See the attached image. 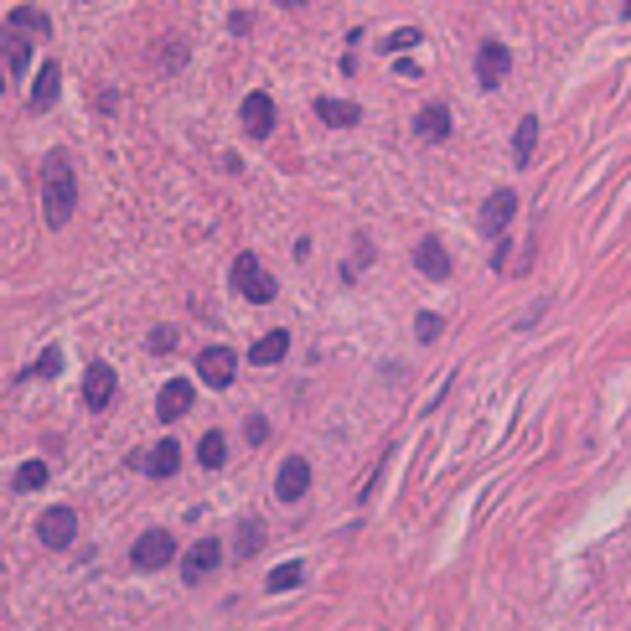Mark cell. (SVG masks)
<instances>
[{
	"mask_svg": "<svg viewBox=\"0 0 631 631\" xmlns=\"http://www.w3.org/2000/svg\"><path fill=\"white\" fill-rule=\"evenodd\" d=\"M73 207H78V182H73L68 150H47V161H42V218H47V228H68Z\"/></svg>",
	"mask_w": 631,
	"mask_h": 631,
	"instance_id": "1",
	"label": "cell"
},
{
	"mask_svg": "<svg viewBox=\"0 0 631 631\" xmlns=\"http://www.w3.org/2000/svg\"><path fill=\"white\" fill-rule=\"evenodd\" d=\"M233 290L244 295V300H254V306H269V300L280 295L275 275L264 269V259H259V254H238V259H233Z\"/></svg>",
	"mask_w": 631,
	"mask_h": 631,
	"instance_id": "2",
	"label": "cell"
},
{
	"mask_svg": "<svg viewBox=\"0 0 631 631\" xmlns=\"http://www.w3.org/2000/svg\"><path fill=\"white\" fill-rule=\"evenodd\" d=\"M218 569H223V544H218V538H202V544H192V549L182 554V580H187V585L213 580Z\"/></svg>",
	"mask_w": 631,
	"mask_h": 631,
	"instance_id": "3",
	"label": "cell"
},
{
	"mask_svg": "<svg viewBox=\"0 0 631 631\" xmlns=\"http://www.w3.org/2000/svg\"><path fill=\"white\" fill-rule=\"evenodd\" d=\"M130 559H135V569H166V564L176 559V538H171L166 528H150V533L135 538Z\"/></svg>",
	"mask_w": 631,
	"mask_h": 631,
	"instance_id": "4",
	"label": "cell"
},
{
	"mask_svg": "<svg viewBox=\"0 0 631 631\" xmlns=\"http://www.w3.org/2000/svg\"><path fill=\"white\" fill-rule=\"evenodd\" d=\"M73 533H78V513H73V507H47L42 523H37L42 549H68V544H73Z\"/></svg>",
	"mask_w": 631,
	"mask_h": 631,
	"instance_id": "5",
	"label": "cell"
},
{
	"mask_svg": "<svg viewBox=\"0 0 631 631\" xmlns=\"http://www.w3.org/2000/svg\"><path fill=\"white\" fill-rule=\"evenodd\" d=\"M197 373H202V383H207V388H228V383H233V373H238L233 347H202Z\"/></svg>",
	"mask_w": 631,
	"mask_h": 631,
	"instance_id": "6",
	"label": "cell"
},
{
	"mask_svg": "<svg viewBox=\"0 0 631 631\" xmlns=\"http://www.w3.org/2000/svg\"><path fill=\"white\" fill-rule=\"evenodd\" d=\"M513 213H518V192L513 187H497L487 202H482V218H476V223H482V233H502L507 223H513Z\"/></svg>",
	"mask_w": 631,
	"mask_h": 631,
	"instance_id": "7",
	"label": "cell"
},
{
	"mask_svg": "<svg viewBox=\"0 0 631 631\" xmlns=\"http://www.w3.org/2000/svg\"><path fill=\"white\" fill-rule=\"evenodd\" d=\"M507 68H513V52H507L502 42H482V52H476V83L497 88L507 78Z\"/></svg>",
	"mask_w": 631,
	"mask_h": 631,
	"instance_id": "8",
	"label": "cell"
},
{
	"mask_svg": "<svg viewBox=\"0 0 631 631\" xmlns=\"http://www.w3.org/2000/svg\"><path fill=\"white\" fill-rule=\"evenodd\" d=\"M311 492V466L300 461V456H290L285 466H280V476H275V497L280 502H300Z\"/></svg>",
	"mask_w": 631,
	"mask_h": 631,
	"instance_id": "9",
	"label": "cell"
},
{
	"mask_svg": "<svg viewBox=\"0 0 631 631\" xmlns=\"http://www.w3.org/2000/svg\"><path fill=\"white\" fill-rule=\"evenodd\" d=\"M192 399H197V388H192L187 378H171V383L161 388V399H156V414H161V425H171V419H182V414L192 409Z\"/></svg>",
	"mask_w": 631,
	"mask_h": 631,
	"instance_id": "10",
	"label": "cell"
},
{
	"mask_svg": "<svg viewBox=\"0 0 631 631\" xmlns=\"http://www.w3.org/2000/svg\"><path fill=\"white\" fill-rule=\"evenodd\" d=\"M244 130H249L254 140H269V135H275V99H269V94H249V99H244Z\"/></svg>",
	"mask_w": 631,
	"mask_h": 631,
	"instance_id": "11",
	"label": "cell"
},
{
	"mask_svg": "<svg viewBox=\"0 0 631 631\" xmlns=\"http://www.w3.org/2000/svg\"><path fill=\"white\" fill-rule=\"evenodd\" d=\"M109 399H114V368L94 363V368L83 373V404L88 409H109Z\"/></svg>",
	"mask_w": 631,
	"mask_h": 631,
	"instance_id": "12",
	"label": "cell"
},
{
	"mask_svg": "<svg viewBox=\"0 0 631 631\" xmlns=\"http://www.w3.org/2000/svg\"><path fill=\"white\" fill-rule=\"evenodd\" d=\"M176 466H182V445L176 440H156L150 450H140V471L145 476H171Z\"/></svg>",
	"mask_w": 631,
	"mask_h": 631,
	"instance_id": "13",
	"label": "cell"
},
{
	"mask_svg": "<svg viewBox=\"0 0 631 631\" xmlns=\"http://www.w3.org/2000/svg\"><path fill=\"white\" fill-rule=\"evenodd\" d=\"M414 269H419V275H430V280H450V254H445L440 238H419Z\"/></svg>",
	"mask_w": 631,
	"mask_h": 631,
	"instance_id": "14",
	"label": "cell"
},
{
	"mask_svg": "<svg viewBox=\"0 0 631 631\" xmlns=\"http://www.w3.org/2000/svg\"><path fill=\"white\" fill-rule=\"evenodd\" d=\"M414 135H419V140H435V145H440V140L450 135V109H445V104H425V109L414 114Z\"/></svg>",
	"mask_w": 631,
	"mask_h": 631,
	"instance_id": "15",
	"label": "cell"
},
{
	"mask_svg": "<svg viewBox=\"0 0 631 631\" xmlns=\"http://www.w3.org/2000/svg\"><path fill=\"white\" fill-rule=\"evenodd\" d=\"M57 94H63V68H57V63H42V73H37V83H32V109H37V114L52 109Z\"/></svg>",
	"mask_w": 631,
	"mask_h": 631,
	"instance_id": "16",
	"label": "cell"
},
{
	"mask_svg": "<svg viewBox=\"0 0 631 631\" xmlns=\"http://www.w3.org/2000/svg\"><path fill=\"white\" fill-rule=\"evenodd\" d=\"M285 352H290V332H264V337L249 347V363H254V368H275Z\"/></svg>",
	"mask_w": 631,
	"mask_h": 631,
	"instance_id": "17",
	"label": "cell"
},
{
	"mask_svg": "<svg viewBox=\"0 0 631 631\" xmlns=\"http://www.w3.org/2000/svg\"><path fill=\"white\" fill-rule=\"evenodd\" d=\"M6 26H16V32H26V37H47V32H52L47 11H37V6H16V11L6 16Z\"/></svg>",
	"mask_w": 631,
	"mask_h": 631,
	"instance_id": "18",
	"label": "cell"
},
{
	"mask_svg": "<svg viewBox=\"0 0 631 631\" xmlns=\"http://www.w3.org/2000/svg\"><path fill=\"white\" fill-rule=\"evenodd\" d=\"M316 114L326 119V125H342V130L363 119V109H357V104H347V99H321V104H316Z\"/></svg>",
	"mask_w": 631,
	"mask_h": 631,
	"instance_id": "19",
	"label": "cell"
},
{
	"mask_svg": "<svg viewBox=\"0 0 631 631\" xmlns=\"http://www.w3.org/2000/svg\"><path fill=\"white\" fill-rule=\"evenodd\" d=\"M32 42H37V37H26V32H16V26H6V57H11L16 73L32 63Z\"/></svg>",
	"mask_w": 631,
	"mask_h": 631,
	"instance_id": "20",
	"label": "cell"
},
{
	"mask_svg": "<svg viewBox=\"0 0 631 631\" xmlns=\"http://www.w3.org/2000/svg\"><path fill=\"white\" fill-rule=\"evenodd\" d=\"M197 461H202L207 471L223 466V461H228V440H223L218 430H207V435H202V445H197Z\"/></svg>",
	"mask_w": 631,
	"mask_h": 631,
	"instance_id": "21",
	"label": "cell"
},
{
	"mask_svg": "<svg viewBox=\"0 0 631 631\" xmlns=\"http://www.w3.org/2000/svg\"><path fill=\"white\" fill-rule=\"evenodd\" d=\"M533 145H538V119L528 114L523 125H518V140H513V161H518V166H528V161H533Z\"/></svg>",
	"mask_w": 631,
	"mask_h": 631,
	"instance_id": "22",
	"label": "cell"
},
{
	"mask_svg": "<svg viewBox=\"0 0 631 631\" xmlns=\"http://www.w3.org/2000/svg\"><path fill=\"white\" fill-rule=\"evenodd\" d=\"M259 549H264V523H259V518L238 523V554H244V559H254Z\"/></svg>",
	"mask_w": 631,
	"mask_h": 631,
	"instance_id": "23",
	"label": "cell"
},
{
	"mask_svg": "<svg viewBox=\"0 0 631 631\" xmlns=\"http://www.w3.org/2000/svg\"><path fill=\"white\" fill-rule=\"evenodd\" d=\"M42 482H47V466H42V461H26V466L16 471V492H37Z\"/></svg>",
	"mask_w": 631,
	"mask_h": 631,
	"instance_id": "24",
	"label": "cell"
},
{
	"mask_svg": "<svg viewBox=\"0 0 631 631\" xmlns=\"http://www.w3.org/2000/svg\"><path fill=\"white\" fill-rule=\"evenodd\" d=\"M440 326H445V321H440L435 311H419V316H414V337H419V342H435Z\"/></svg>",
	"mask_w": 631,
	"mask_h": 631,
	"instance_id": "25",
	"label": "cell"
},
{
	"mask_svg": "<svg viewBox=\"0 0 631 631\" xmlns=\"http://www.w3.org/2000/svg\"><path fill=\"white\" fill-rule=\"evenodd\" d=\"M300 585V564L290 559V564H280L275 575H269V590H295Z\"/></svg>",
	"mask_w": 631,
	"mask_h": 631,
	"instance_id": "26",
	"label": "cell"
},
{
	"mask_svg": "<svg viewBox=\"0 0 631 631\" xmlns=\"http://www.w3.org/2000/svg\"><path fill=\"white\" fill-rule=\"evenodd\" d=\"M404 47H419V26H404V32H394L383 42V52H404Z\"/></svg>",
	"mask_w": 631,
	"mask_h": 631,
	"instance_id": "27",
	"label": "cell"
},
{
	"mask_svg": "<svg viewBox=\"0 0 631 631\" xmlns=\"http://www.w3.org/2000/svg\"><path fill=\"white\" fill-rule=\"evenodd\" d=\"M176 347V332H166V326H156V332H150V352H171Z\"/></svg>",
	"mask_w": 631,
	"mask_h": 631,
	"instance_id": "28",
	"label": "cell"
},
{
	"mask_svg": "<svg viewBox=\"0 0 631 631\" xmlns=\"http://www.w3.org/2000/svg\"><path fill=\"white\" fill-rule=\"evenodd\" d=\"M57 368H63V352H47V357H42V363H37V373H42V378H52Z\"/></svg>",
	"mask_w": 631,
	"mask_h": 631,
	"instance_id": "29",
	"label": "cell"
},
{
	"mask_svg": "<svg viewBox=\"0 0 631 631\" xmlns=\"http://www.w3.org/2000/svg\"><path fill=\"white\" fill-rule=\"evenodd\" d=\"M228 26H233V32H238V37H244V32H249V26H254V16H244V11H233V21H228Z\"/></svg>",
	"mask_w": 631,
	"mask_h": 631,
	"instance_id": "30",
	"label": "cell"
},
{
	"mask_svg": "<svg viewBox=\"0 0 631 631\" xmlns=\"http://www.w3.org/2000/svg\"><path fill=\"white\" fill-rule=\"evenodd\" d=\"M264 435H269V425H264V419H249V440H254V445H259V440H264Z\"/></svg>",
	"mask_w": 631,
	"mask_h": 631,
	"instance_id": "31",
	"label": "cell"
},
{
	"mask_svg": "<svg viewBox=\"0 0 631 631\" xmlns=\"http://www.w3.org/2000/svg\"><path fill=\"white\" fill-rule=\"evenodd\" d=\"M275 6H306V0H275Z\"/></svg>",
	"mask_w": 631,
	"mask_h": 631,
	"instance_id": "32",
	"label": "cell"
},
{
	"mask_svg": "<svg viewBox=\"0 0 631 631\" xmlns=\"http://www.w3.org/2000/svg\"><path fill=\"white\" fill-rule=\"evenodd\" d=\"M621 16H631V0H626V6H621Z\"/></svg>",
	"mask_w": 631,
	"mask_h": 631,
	"instance_id": "33",
	"label": "cell"
},
{
	"mask_svg": "<svg viewBox=\"0 0 631 631\" xmlns=\"http://www.w3.org/2000/svg\"><path fill=\"white\" fill-rule=\"evenodd\" d=\"M0 94H6V73H0Z\"/></svg>",
	"mask_w": 631,
	"mask_h": 631,
	"instance_id": "34",
	"label": "cell"
}]
</instances>
